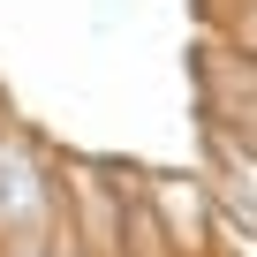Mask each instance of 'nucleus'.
Here are the masks:
<instances>
[{"mask_svg":"<svg viewBox=\"0 0 257 257\" xmlns=\"http://www.w3.org/2000/svg\"><path fill=\"white\" fill-rule=\"evenodd\" d=\"M61 212V167L38 152V137L0 121V257H46Z\"/></svg>","mask_w":257,"mask_h":257,"instance_id":"f257e3e1","label":"nucleus"}]
</instances>
